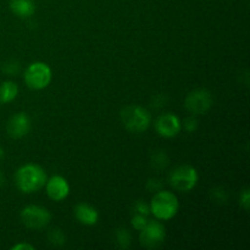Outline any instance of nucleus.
Listing matches in <instances>:
<instances>
[{
	"label": "nucleus",
	"instance_id": "obj_1",
	"mask_svg": "<svg viewBox=\"0 0 250 250\" xmlns=\"http://www.w3.org/2000/svg\"><path fill=\"white\" fill-rule=\"evenodd\" d=\"M15 183L22 193H34L45 186L46 173L41 166L27 164L16 171Z\"/></svg>",
	"mask_w": 250,
	"mask_h": 250
},
{
	"label": "nucleus",
	"instance_id": "obj_2",
	"mask_svg": "<svg viewBox=\"0 0 250 250\" xmlns=\"http://www.w3.org/2000/svg\"><path fill=\"white\" fill-rule=\"evenodd\" d=\"M180 208L177 197L168 190H159L150 203V212L158 220L167 221L176 216Z\"/></svg>",
	"mask_w": 250,
	"mask_h": 250
},
{
	"label": "nucleus",
	"instance_id": "obj_3",
	"mask_svg": "<svg viewBox=\"0 0 250 250\" xmlns=\"http://www.w3.org/2000/svg\"><path fill=\"white\" fill-rule=\"evenodd\" d=\"M120 117L127 131L132 133H142L149 128L151 122V115L144 107L139 105H129L120 112Z\"/></svg>",
	"mask_w": 250,
	"mask_h": 250
},
{
	"label": "nucleus",
	"instance_id": "obj_4",
	"mask_svg": "<svg viewBox=\"0 0 250 250\" xmlns=\"http://www.w3.org/2000/svg\"><path fill=\"white\" fill-rule=\"evenodd\" d=\"M198 180H199V175L197 170L190 165L178 166L168 176V182L172 186V188L183 193L194 189Z\"/></svg>",
	"mask_w": 250,
	"mask_h": 250
},
{
	"label": "nucleus",
	"instance_id": "obj_5",
	"mask_svg": "<svg viewBox=\"0 0 250 250\" xmlns=\"http://www.w3.org/2000/svg\"><path fill=\"white\" fill-rule=\"evenodd\" d=\"M51 81V70L45 62H33L24 72V82L31 89L41 90L49 85Z\"/></svg>",
	"mask_w": 250,
	"mask_h": 250
},
{
	"label": "nucleus",
	"instance_id": "obj_6",
	"mask_svg": "<svg viewBox=\"0 0 250 250\" xmlns=\"http://www.w3.org/2000/svg\"><path fill=\"white\" fill-rule=\"evenodd\" d=\"M166 231L161 222L156 220L146 222L139 234V243L146 249H156L165 242Z\"/></svg>",
	"mask_w": 250,
	"mask_h": 250
},
{
	"label": "nucleus",
	"instance_id": "obj_7",
	"mask_svg": "<svg viewBox=\"0 0 250 250\" xmlns=\"http://www.w3.org/2000/svg\"><path fill=\"white\" fill-rule=\"evenodd\" d=\"M51 214L45 208L39 205H28L21 211V221L27 229H41L48 226Z\"/></svg>",
	"mask_w": 250,
	"mask_h": 250
},
{
	"label": "nucleus",
	"instance_id": "obj_8",
	"mask_svg": "<svg viewBox=\"0 0 250 250\" xmlns=\"http://www.w3.org/2000/svg\"><path fill=\"white\" fill-rule=\"evenodd\" d=\"M185 106L190 114L204 115L212 106L211 93L204 88H199L187 95L185 100Z\"/></svg>",
	"mask_w": 250,
	"mask_h": 250
},
{
	"label": "nucleus",
	"instance_id": "obj_9",
	"mask_svg": "<svg viewBox=\"0 0 250 250\" xmlns=\"http://www.w3.org/2000/svg\"><path fill=\"white\" fill-rule=\"evenodd\" d=\"M182 124L178 116L173 114H164L155 121L156 133L164 138H172L180 133Z\"/></svg>",
	"mask_w": 250,
	"mask_h": 250
},
{
	"label": "nucleus",
	"instance_id": "obj_10",
	"mask_svg": "<svg viewBox=\"0 0 250 250\" xmlns=\"http://www.w3.org/2000/svg\"><path fill=\"white\" fill-rule=\"evenodd\" d=\"M31 129V119L26 112H17L6 125V131L11 138L20 139L27 136Z\"/></svg>",
	"mask_w": 250,
	"mask_h": 250
},
{
	"label": "nucleus",
	"instance_id": "obj_11",
	"mask_svg": "<svg viewBox=\"0 0 250 250\" xmlns=\"http://www.w3.org/2000/svg\"><path fill=\"white\" fill-rule=\"evenodd\" d=\"M46 194L55 202H61L70 194V186L62 176H53L45 183Z\"/></svg>",
	"mask_w": 250,
	"mask_h": 250
},
{
	"label": "nucleus",
	"instance_id": "obj_12",
	"mask_svg": "<svg viewBox=\"0 0 250 250\" xmlns=\"http://www.w3.org/2000/svg\"><path fill=\"white\" fill-rule=\"evenodd\" d=\"M75 216L80 224L84 225V226H93L99 220V212L92 205L80 203L75 208Z\"/></svg>",
	"mask_w": 250,
	"mask_h": 250
},
{
	"label": "nucleus",
	"instance_id": "obj_13",
	"mask_svg": "<svg viewBox=\"0 0 250 250\" xmlns=\"http://www.w3.org/2000/svg\"><path fill=\"white\" fill-rule=\"evenodd\" d=\"M10 9L20 19H28L36 11V4L33 0H10Z\"/></svg>",
	"mask_w": 250,
	"mask_h": 250
},
{
	"label": "nucleus",
	"instance_id": "obj_14",
	"mask_svg": "<svg viewBox=\"0 0 250 250\" xmlns=\"http://www.w3.org/2000/svg\"><path fill=\"white\" fill-rule=\"evenodd\" d=\"M17 94H19V87H17L16 83L11 82V81L1 83V85H0V103L7 104V103L14 102Z\"/></svg>",
	"mask_w": 250,
	"mask_h": 250
},
{
	"label": "nucleus",
	"instance_id": "obj_15",
	"mask_svg": "<svg viewBox=\"0 0 250 250\" xmlns=\"http://www.w3.org/2000/svg\"><path fill=\"white\" fill-rule=\"evenodd\" d=\"M115 238H116L117 246L121 249H127L131 244V234L126 229H117L115 233Z\"/></svg>",
	"mask_w": 250,
	"mask_h": 250
},
{
	"label": "nucleus",
	"instance_id": "obj_16",
	"mask_svg": "<svg viewBox=\"0 0 250 250\" xmlns=\"http://www.w3.org/2000/svg\"><path fill=\"white\" fill-rule=\"evenodd\" d=\"M48 239L54 247H61L66 242L65 234L60 229H51L48 233Z\"/></svg>",
	"mask_w": 250,
	"mask_h": 250
},
{
	"label": "nucleus",
	"instance_id": "obj_17",
	"mask_svg": "<svg viewBox=\"0 0 250 250\" xmlns=\"http://www.w3.org/2000/svg\"><path fill=\"white\" fill-rule=\"evenodd\" d=\"M133 210L134 214L143 215V216H148V215L150 214V207H148V204H146V203L142 202V200H138V202L134 203Z\"/></svg>",
	"mask_w": 250,
	"mask_h": 250
},
{
	"label": "nucleus",
	"instance_id": "obj_18",
	"mask_svg": "<svg viewBox=\"0 0 250 250\" xmlns=\"http://www.w3.org/2000/svg\"><path fill=\"white\" fill-rule=\"evenodd\" d=\"M148 220H146V216H143V215L134 214V216L132 217V226L137 229V231H141V229H144V226L146 225Z\"/></svg>",
	"mask_w": 250,
	"mask_h": 250
},
{
	"label": "nucleus",
	"instance_id": "obj_19",
	"mask_svg": "<svg viewBox=\"0 0 250 250\" xmlns=\"http://www.w3.org/2000/svg\"><path fill=\"white\" fill-rule=\"evenodd\" d=\"M183 127H185V129L187 132H189V133H193L194 131H197L198 128V121L194 119V117H187V119L183 121Z\"/></svg>",
	"mask_w": 250,
	"mask_h": 250
},
{
	"label": "nucleus",
	"instance_id": "obj_20",
	"mask_svg": "<svg viewBox=\"0 0 250 250\" xmlns=\"http://www.w3.org/2000/svg\"><path fill=\"white\" fill-rule=\"evenodd\" d=\"M239 203H241V207L243 208L246 211H248L249 207H250V193H249L248 188L242 192L241 198H239Z\"/></svg>",
	"mask_w": 250,
	"mask_h": 250
},
{
	"label": "nucleus",
	"instance_id": "obj_21",
	"mask_svg": "<svg viewBox=\"0 0 250 250\" xmlns=\"http://www.w3.org/2000/svg\"><path fill=\"white\" fill-rule=\"evenodd\" d=\"M146 188H148V190H150V192H159V190H161V188H163V183L159 180H149Z\"/></svg>",
	"mask_w": 250,
	"mask_h": 250
},
{
	"label": "nucleus",
	"instance_id": "obj_22",
	"mask_svg": "<svg viewBox=\"0 0 250 250\" xmlns=\"http://www.w3.org/2000/svg\"><path fill=\"white\" fill-rule=\"evenodd\" d=\"M19 63H15V62H9L7 63L6 66H5V68H4V71L6 73H9V75H11V76H15L16 75L17 72H19Z\"/></svg>",
	"mask_w": 250,
	"mask_h": 250
},
{
	"label": "nucleus",
	"instance_id": "obj_23",
	"mask_svg": "<svg viewBox=\"0 0 250 250\" xmlns=\"http://www.w3.org/2000/svg\"><path fill=\"white\" fill-rule=\"evenodd\" d=\"M164 156H165V154L164 153H160V154H156V155H154L153 156V165L155 166V167H158V168H164L165 167V164L164 163H161V159L164 158Z\"/></svg>",
	"mask_w": 250,
	"mask_h": 250
},
{
	"label": "nucleus",
	"instance_id": "obj_24",
	"mask_svg": "<svg viewBox=\"0 0 250 250\" xmlns=\"http://www.w3.org/2000/svg\"><path fill=\"white\" fill-rule=\"evenodd\" d=\"M34 248L31 246V244H27V243H20L16 244L11 248V250H33Z\"/></svg>",
	"mask_w": 250,
	"mask_h": 250
},
{
	"label": "nucleus",
	"instance_id": "obj_25",
	"mask_svg": "<svg viewBox=\"0 0 250 250\" xmlns=\"http://www.w3.org/2000/svg\"><path fill=\"white\" fill-rule=\"evenodd\" d=\"M2 183H4V176H2V173L0 172V186H2Z\"/></svg>",
	"mask_w": 250,
	"mask_h": 250
},
{
	"label": "nucleus",
	"instance_id": "obj_26",
	"mask_svg": "<svg viewBox=\"0 0 250 250\" xmlns=\"http://www.w3.org/2000/svg\"><path fill=\"white\" fill-rule=\"evenodd\" d=\"M2 156H4V150H2V148L0 146V160L2 159Z\"/></svg>",
	"mask_w": 250,
	"mask_h": 250
}]
</instances>
